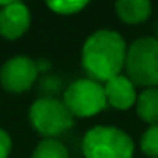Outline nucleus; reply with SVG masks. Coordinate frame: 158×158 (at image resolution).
<instances>
[{"label":"nucleus","instance_id":"nucleus-2","mask_svg":"<svg viewBox=\"0 0 158 158\" xmlns=\"http://www.w3.org/2000/svg\"><path fill=\"white\" fill-rule=\"evenodd\" d=\"M124 70L134 87H158V38L143 36L134 39L127 46Z\"/></svg>","mask_w":158,"mask_h":158},{"label":"nucleus","instance_id":"nucleus-4","mask_svg":"<svg viewBox=\"0 0 158 158\" xmlns=\"http://www.w3.org/2000/svg\"><path fill=\"white\" fill-rule=\"evenodd\" d=\"M29 119L38 133L55 138L73 126V116L63 100L55 97H39L29 109Z\"/></svg>","mask_w":158,"mask_h":158},{"label":"nucleus","instance_id":"nucleus-9","mask_svg":"<svg viewBox=\"0 0 158 158\" xmlns=\"http://www.w3.org/2000/svg\"><path fill=\"white\" fill-rule=\"evenodd\" d=\"M117 17L126 24H141L151 15V4L148 0H119L114 5Z\"/></svg>","mask_w":158,"mask_h":158},{"label":"nucleus","instance_id":"nucleus-15","mask_svg":"<svg viewBox=\"0 0 158 158\" xmlns=\"http://www.w3.org/2000/svg\"><path fill=\"white\" fill-rule=\"evenodd\" d=\"M43 89H46V87H49L51 89V92H55V90L60 89V80L56 78V77H48V78H44V82H43Z\"/></svg>","mask_w":158,"mask_h":158},{"label":"nucleus","instance_id":"nucleus-6","mask_svg":"<svg viewBox=\"0 0 158 158\" xmlns=\"http://www.w3.org/2000/svg\"><path fill=\"white\" fill-rule=\"evenodd\" d=\"M38 73L39 72L34 60L24 55L14 56L7 60L0 68V85L7 92L22 94L34 85Z\"/></svg>","mask_w":158,"mask_h":158},{"label":"nucleus","instance_id":"nucleus-12","mask_svg":"<svg viewBox=\"0 0 158 158\" xmlns=\"http://www.w3.org/2000/svg\"><path fill=\"white\" fill-rule=\"evenodd\" d=\"M141 150L146 156L150 158H158V124L148 126V129L141 136Z\"/></svg>","mask_w":158,"mask_h":158},{"label":"nucleus","instance_id":"nucleus-3","mask_svg":"<svg viewBox=\"0 0 158 158\" xmlns=\"http://www.w3.org/2000/svg\"><path fill=\"white\" fill-rule=\"evenodd\" d=\"M85 158H133L134 143L127 133L112 126H95L83 136Z\"/></svg>","mask_w":158,"mask_h":158},{"label":"nucleus","instance_id":"nucleus-8","mask_svg":"<svg viewBox=\"0 0 158 158\" xmlns=\"http://www.w3.org/2000/svg\"><path fill=\"white\" fill-rule=\"evenodd\" d=\"M104 94H106L107 106L114 109L126 110L136 104V87L126 75H117L104 83Z\"/></svg>","mask_w":158,"mask_h":158},{"label":"nucleus","instance_id":"nucleus-14","mask_svg":"<svg viewBox=\"0 0 158 158\" xmlns=\"http://www.w3.org/2000/svg\"><path fill=\"white\" fill-rule=\"evenodd\" d=\"M10 148H12V139L9 136V133L0 129V158H9Z\"/></svg>","mask_w":158,"mask_h":158},{"label":"nucleus","instance_id":"nucleus-10","mask_svg":"<svg viewBox=\"0 0 158 158\" xmlns=\"http://www.w3.org/2000/svg\"><path fill=\"white\" fill-rule=\"evenodd\" d=\"M136 112L141 121L153 126L158 124V87L143 89L136 97Z\"/></svg>","mask_w":158,"mask_h":158},{"label":"nucleus","instance_id":"nucleus-11","mask_svg":"<svg viewBox=\"0 0 158 158\" xmlns=\"http://www.w3.org/2000/svg\"><path fill=\"white\" fill-rule=\"evenodd\" d=\"M31 158H70L66 146L56 138H46L39 141Z\"/></svg>","mask_w":158,"mask_h":158},{"label":"nucleus","instance_id":"nucleus-16","mask_svg":"<svg viewBox=\"0 0 158 158\" xmlns=\"http://www.w3.org/2000/svg\"><path fill=\"white\" fill-rule=\"evenodd\" d=\"M36 66H38V72H43V70L49 68V63L46 60H39V61H36Z\"/></svg>","mask_w":158,"mask_h":158},{"label":"nucleus","instance_id":"nucleus-7","mask_svg":"<svg viewBox=\"0 0 158 158\" xmlns=\"http://www.w3.org/2000/svg\"><path fill=\"white\" fill-rule=\"evenodd\" d=\"M31 26V12L22 2H7L0 9V36L17 39Z\"/></svg>","mask_w":158,"mask_h":158},{"label":"nucleus","instance_id":"nucleus-1","mask_svg":"<svg viewBox=\"0 0 158 158\" xmlns=\"http://www.w3.org/2000/svg\"><path fill=\"white\" fill-rule=\"evenodd\" d=\"M127 44L116 31L100 29L87 38L82 48V66L90 80L104 82L121 75L126 63Z\"/></svg>","mask_w":158,"mask_h":158},{"label":"nucleus","instance_id":"nucleus-5","mask_svg":"<svg viewBox=\"0 0 158 158\" xmlns=\"http://www.w3.org/2000/svg\"><path fill=\"white\" fill-rule=\"evenodd\" d=\"M63 102L73 117L95 116L107 107L104 85L90 78H80L70 83L65 90Z\"/></svg>","mask_w":158,"mask_h":158},{"label":"nucleus","instance_id":"nucleus-13","mask_svg":"<svg viewBox=\"0 0 158 158\" xmlns=\"http://www.w3.org/2000/svg\"><path fill=\"white\" fill-rule=\"evenodd\" d=\"M48 7L60 15H72L87 7L83 0H58V2H48Z\"/></svg>","mask_w":158,"mask_h":158}]
</instances>
